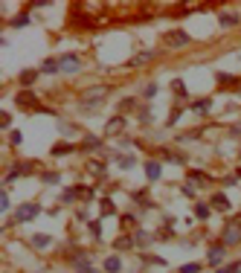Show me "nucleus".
Returning <instances> with one entry per match:
<instances>
[{"label": "nucleus", "instance_id": "f257e3e1", "mask_svg": "<svg viewBox=\"0 0 241 273\" xmlns=\"http://www.w3.org/2000/svg\"><path fill=\"white\" fill-rule=\"evenodd\" d=\"M221 244L224 247L241 244V218H230V221H227V227H224V233H221Z\"/></svg>", "mask_w": 241, "mask_h": 273}, {"label": "nucleus", "instance_id": "f03ea898", "mask_svg": "<svg viewBox=\"0 0 241 273\" xmlns=\"http://www.w3.org/2000/svg\"><path fill=\"white\" fill-rule=\"evenodd\" d=\"M96 192L90 189V186H70V189H64L61 200L64 203H73V200H93Z\"/></svg>", "mask_w": 241, "mask_h": 273}, {"label": "nucleus", "instance_id": "7ed1b4c3", "mask_svg": "<svg viewBox=\"0 0 241 273\" xmlns=\"http://www.w3.org/2000/svg\"><path fill=\"white\" fill-rule=\"evenodd\" d=\"M38 212H41V203H20L18 212H15V224H27V221H35Z\"/></svg>", "mask_w": 241, "mask_h": 273}, {"label": "nucleus", "instance_id": "20e7f679", "mask_svg": "<svg viewBox=\"0 0 241 273\" xmlns=\"http://www.w3.org/2000/svg\"><path fill=\"white\" fill-rule=\"evenodd\" d=\"M107 93H111V84H96V87H87V90H81L79 99L84 102V105H93V102L105 99Z\"/></svg>", "mask_w": 241, "mask_h": 273}, {"label": "nucleus", "instance_id": "39448f33", "mask_svg": "<svg viewBox=\"0 0 241 273\" xmlns=\"http://www.w3.org/2000/svg\"><path fill=\"white\" fill-rule=\"evenodd\" d=\"M189 44H192V35H186L183 29H174V32L166 35V47H171V50H180V47H189Z\"/></svg>", "mask_w": 241, "mask_h": 273}, {"label": "nucleus", "instance_id": "423d86ee", "mask_svg": "<svg viewBox=\"0 0 241 273\" xmlns=\"http://www.w3.org/2000/svg\"><path fill=\"white\" fill-rule=\"evenodd\" d=\"M73 270L76 273H93V264H90L84 250H76V256H73Z\"/></svg>", "mask_w": 241, "mask_h": 273}, {"label": "nucleus", "instance_id": "0eeeda50", "mask_svg": "<svg viewBox=\"0 0 241 273\" xmlns=\"http://www.w3.org/2000/svg\"><path fill=\"white\" fill-rule=\"evenodd\" d=\"M15 102H18L24 110H38L41 108V105H38V96L35 93H29V90H20L18 96H15Z\"/></svg>", "mask_w": 241, "mask_h": 273}, {"label": "nucleus", "instance_id": "6e6552de", "mask_svg": "<svg viewBox=\"0 0 241 273\" xmlns=\"http://www.w3.org/2000/svg\"><path fill=\"white\" fill-rule=\"evenodd\" d=\"M58 64H61V73H76V70L81 67V58L79 55H73V53H67V55L58 58Z\"/></svg>", "mask_w": 241, "mask_h": 273}, {"label": "nucleus", "instance_id": "1a4fd4ad", "mask_svg": "<svg viewBox=\"0 0 241 273\" xmlns=\"http://www.w3.org/2000/svg\"><path fill=\"white\" fill-rule=\"evenodd\" d=\"M224 250H227L224 244H212V247H209V253H206V262L212 264V267H218L221 259H224Z\"/></svg>", "mask_w": 241, "mask_h": 273}, {"label": "nucleus", "instance_id": "9d476101", "mask_svg": "<svg viewBox=\"0 0 241 273\" xmlns=\"http://www.w3.org/2000/svg\"><path fill=\"white\" fill-rule=\"evenodd\" d=\"M81 151H102V140L93 134H84L81 136Z\"/></svg>", "mask_w": 241, "mask_h": 273}, {"label": "nucleus", "instance_id": "9b49d317", "mask_svg": "<svg viewBox=\"0 0 241 273\" xmlns=\"http://www.w3.org/2000/svg\"><path fill=\"white\" fill-rule=\"evenodd\" d=\"M122 128H125V117H114V119H107V125H105V134H119V131H122Z\"/></svg>", "mask_w": 241, "mask_h": 273}, {"label": "nucleus", "instance_id": "f8f14e48", "mask_svg": "<svg viewBox=\"0 0 241 273\" xmlns=\"http://www.w3.org/2000/svg\"><path fill=\"white\" fill-rule=\"evenodd\" d=\"M157 236H151V233H143V230H137L134 233V247H151V241Z\"/></svg>", "mask_w": 241, "mask_h": 273}, {"label": "nucleus", "instance_id": "ddd939ff", "mask_svg": "<svg viewBox=\"0 0 241 273\" xmlns=\"http://www.w3.org/2000/svg\"><path fill=\"white\" fill-rule=\"evenodd\" d=\"M84 169H87V172L93 174L96 180H105V172H107V169H105V163H96V160H90V163L84 166Z\"/></svg>", "mask_w": 241, "mask_h": 273}, {"label": "nucleus", "instance_id": "4468645a", "mask_svg": "<svg viewBox=\"0 0 241 273\" xmlns=\"http://www.w3.org/2000/svg\"><path fill=\"white\" fill-rule=\"evenodd\" d=\"M160 160H166V163H178V166L186 163V157H183V154H174V151H169V148H160Z\"/></svg>", "mask_w": 241, "mask_h": 273}, {"label": "nucleus", "instance_id": "2eb2a0df", "mask_svg": "<svg viewBox=\"0 0 241 273\" xmlns=\"http://www.w3.org/2000/svg\"><path fill=\"white\" fill-rule=\"evenodd\" d=\"M186 177H189V183H195V186H209V183H212L204 172H198V169H192V172H189Z\"/></svg>", "mask_w": 241, "mask_h": 273}, {"label": "nucleus", "instance_id": "dca6fc26", "mask_svg": "<svg viewBox=\"0 0 241 273\" xmlns=\"http://www.w3.org/2000/svg\"><path fill=\"white\" fill-rule=\"evenodd\" d=\"M215 82L221 87H235L238 84V76H230V73H215Z\"/></svg>", "mask_w": 241, "mask_h": 273}, {"label": "nucleus", "instance_id": "f3484780", "mask_svg": "<svg viewBox=\"0 0 241 273\" xmlns=\"http://www.w3.org/2000/svg\"><path fill=\"white\" fill-rule=\"evenodd\" d=\"M145 177H148V180H160V163H157V160H148V163H145Z\"/></svg>", "mask_w": 241, "mask_h": 273}, {"label": "nucleus", "instance_id": "a211bd4d", "mask_svg": "<svg viewBox=\"0 0 241 273\" xmlns=\"http://www.w3.org/2000/svg\"><path fill=\"white\" fill-rule=\"evenodd\" d=\"M218 20H221L224 29H227V27H238V15H235V12H221Z\"/></svg>", "mask_w": 241, "mask_h": 273}, {"label": "nucleus", "instance_id": "6ab92c4d", "mask_svg": "<svg viewBox=\"0 0 241 273\" xmlns=\"http://www.w3.org/2000/svg\"><path fill=\"white\" fill-rule=\"evenodd\" d=\"M212 207L218 212H230V200H227V195H224V192H218V195L212 198Z\"/></svg>", "mask_w": 241, "mask_h": 273}, {"label": "nucleus", "instance_id": "aec40b11", "mask_svg": "<svg viewBox=\"0 0 241 273\" xmlns=\"http://www.w3.org/2000/svg\"><path fill=\"white\" fill-rule=\"evenodd\" d=\"M50 244H53V238H50V236H44V233H38V236H32V247H35V250H47Z\"/></svg>", "mask_w": 241, "mask_h": 273}, {"label": "nucleus", "instance_id": "412c9836", "mask_svg": "<svg viewBox=\"0 0 241 273\" xmlns=\"http://www.w3.org/2000/svg\"><path fill=\"white\" fill-rule=\"evenodd\" d=\"M35 79H38V70H24V73L18 76V82L24 84V87H32V84H35Z\"/></svg>", "mask_w": 241, "mask_h": 273}, {"label": "nucleus", "instance_id": "4be33fe9", "mask_svg": "<svg viewBox=\"0 0 241 273\" xmlns=\"http://www.w3.org/2000/svg\"><path fill=\"white\" fill-rule=\"evenodd\" d=\"M148 198H151V195H148V189H137V192H134V200H137V203H140V207H148V210H151L154 203H151Z\"/></svg>", "mask_w": 241, "mask_h": 273}, {"label": "nucleus", "instance_id": "5701e85b", "mask_svg": "<svg viewBox=\"0 0 241 273\" xmlns=\"http://www.w3.org/2000/svg\"><path fill=\"white\" fill-rule=\"evenodd\" d=\"M134 247V236H119L114 241V250H131Z\"/></svg>", "mask_w": 241, "mask_h": 273}, {"label": "nucleus", "instance_id": "b1692460", "mask_svg": "<svg viewBox=\"0 0 241 273\" xmlns=\"http://www.w3.org/2000/svg\"><path fill=\"white\" fill-rule=\"evenodd\" d=\"M70 151H76V146H73V143H55V146H53V154L55 157H64V154H70Z\"/></svg>", "mask_w": 241, "mask_h": 273}, {"label": "nucleus", "instance_id": "393cba45", "mask_svg": "<svg viewBox=\"0 0 241 273\" xmlns=\"http://www.w3.org/2000/svg\"><path fill=\"white\" fill-rule=\"evenodd\" d=\"M154 58V50H145V53H137L134 61H131V67H140V64H148Z\"/></svg>", "mask_w": 241, "mask_h": 273}, {"label": "nucleus", "instance_id": "a878e982", "mask_svg": "<svg viewBox=\"0 0 241 273\" xmlns=\"http://www.w3.org/2000/svg\"><path fill=\"white\" fill-rule=\"evenodd\" d=\"M41 183L55 186V183H61V174H58V172H41Z\"/></svg>", "mask_w": 241, "mask_h": 273}, {"label": "nucleus", "instance_id": "bb28decb", "mask_svg": "<svg viewBox=\"0 0 241 273\" xmlns=\"http://www.w3.org/2000/svg\"><path fill=\"white\" fill-rule=\"evenodd\" d=\"M105 270H107V273H119V270H122L119 256H111V259H107V262H105Z\"/></svg>", "mask_w": 241, "mask_h": 273}, {"label": "nucleus", "instance_id": "cd10ccee", "mask_svg": "<svg viewBox=\"0 0 241 273\" xmlns=\"http://www.w3.org/2000/svg\"><path fill=\"white\" fill-rule=\"evenodd\" d=\"M41 70H44V73H58V70H61V64L55 61V58H47V61L41 64Z\"/></svg>", "mask_w": 241, "mask_h": 273}, {"label": "nucleus", "instance_id": "c85d7f7f", "mask_svg": "<svg viewBox=\"0 0 241 273\" xmlns=\"http://www.w3.org/2000/svg\"><path fill=\"white\" fill-rule=\"evenodd\" d=\"M209 105H212V99H195V102H192V110L206 113V110H209Z\"/></svg>", "mask_w": 241, "mask_h": 273}, {"label": "nucleus", "instance_id": "c756f323", "mask_svg": "<svg viewBox=\"0 0 241 273\" xmlns=\"http://www.w3.org/2000/svg\"><path fill=\"white\" fill-rule=\"evenodd\" d=\"M116 163H119V169H125V172H128V169H134L137 160H134L131 154H128V157H116Z\"/></svg>", "mask_w": 241, "mask_h": 273}, {"label": "nucleus", "instance_id": "7c9ffc66", "mask_svg": "<svg viewBox=\"0 0 241 273\" xmlns=\"http://www.w3.org/2000/svg\"><path fill=\"white\" fill-rule=\"evenodd\" d=\"M87 230H90V236H93V238H102V224H99V218L87 221Z\"/></svg>", "mask_w": 241, "mask_h": 273}, {"label": "nucleus", "instance_id": "2f4dec72", "mask_svg": "<svg viewBox=\"0 0 241 273\" xmlns=\"http://www.w3.org/2000/svg\"><path fill=\"white\" fill-rule=\"evenodd\" d=\"M171 90H174V96H180V99H183V96H186V84L180 82V79H174V82H171Z\"/></svg>", "mask_w": 241, "mask_h": 273}, {"label": "nucleus", "instance_id": "473e14b6", "mask_svg": "<svg viewBox=\"0 0 241 273\" xmlns=\"http://www.w3.org/2000/svg\"><path fill=\"white\" fill-rule=\"evenodd\" d=\"M116 207H114V200L111 198H102V215H114Z\"/></svg>", "mask_w": 241, "mask_h": 273}, {"label": "nucleus", "instance_id": "72a5a7b5", "mask_svg": "<svg viewBox=\"0 0 241 273\" xmlns=\"http://www.w3.org/2000/svg\"><path fill=\"white\" fill-rule=\"evenodd\" d=\"M195 215L201 221H206V218H209V207H206V203H195Z\"/></svg>", "mask_w": 241, "mask_h": 273}, {"label": "nucleus", "instance_id": "f704fd0d", "mask_svg": "<svg viewBox=\"0 0 241 273\" xmlns=\"http://www.w3.org/2000/svg\"><path fill=\"white\" fill-rule=\"evenodd\" d=\"M29 24V12H24V15H18V18H12V27H27Z\"/></svg>", "mask_w": 241, "mask_h": 273}, {"label": "nucleus", "instance_id": "c9c22d12", "mask_svg": "<svg viewBox=\"0 0 241 273\" xmlns=\"http://www.w3.org/2000/svg\"><path fill=\"white\" fill-rule=\"evenodd\" d=\"M180 273H201V264L189 262V264H183V267H180Z\"/></svg>", "mask_w": 241, "mask_h": 273}, {"label": "nucleus", "instance_id": "e433bc0d", "mask_svg": "<svg viewBox=\"0 0 241 273\" xmlns=\"http://www.w3.org/2000/svg\"><path fill=\"white\" fill-rule=\"evenodd\" d=\"M134 105H137L134 99H122L119 102V117H122V110H134Z\"/></svg>", "mask_w": 241, "mask_h": 273}, {"label": "nucleus", "instance_id": "4c0bfd02", "mask_svg": "<svg viewBox=\"0 0 241 273\" xmlns=\"http://www.w3.org/2000/svg\"><path fill=\"white\" fill-rule=\"evenodd\" d=\"M140 122H143V125L151 122V108H140Z\"/></svg>", "mask_w": 241, "mask_h": 273}, {"label": "nucleus", "instance_id": "58836bf2", "mask_svg": "<svg viewBox=\"0 0 241 273\" xmlns=\"http://www.w3.org/2000/svg\"><path fill=\"white\" fill-rule=\"evenodd\" d=\"M61 134L67 136V140H70V136H79V131H76L73 125H61Z\"/></svg>", "mask_w": 241, "mask_h": 273}, {"label": "nucleus", "instance_id": "ea45409f", "mask_svg": "<svg viewBox=\"0 0 241 273\" xmlns=\"http://www.w3.org/2000/svg\"><path fill=\"white\" fill-rule=\"evenodd\" d=\"M9 207H12V203H9V195H6V189H3V195H0V210L6 212Z\"/></svg>", "mask_w": 241, "mask_h": 273}, {"label": "nucleus", "instance_id": "a19ab883", "mask_svg": "<svg viewBox=\"0 0 241 273\" xmlns=\"http://www.w3.org/2000/svg\"><path fill=\"white\" fill-rule=\"evenodd\" d=\"M180 113H183L180 108H174V110H171V113H169V125H174V122H178V119H180Z\"/></svg>", "mask_w": 241, "mask_h": 273}, {"label": "nucleus", "instance_id": "79ce46f5", "mask_svg": "<svg viewBox=\"0 0 241 273\" xmlns=\"http://www.w3.org/2000/svg\"><path fill=\"white\" fill-rule=\"evenodd\" d=\"M12 125V117L9 113H3V117H0V128H3V131H6V128Z\"/></svg>", "mask_w": 241, "mask_h": 273}, {"label": "nucleus", "instance_id": "37998d69", "mask_svg": "<svg viewBox=\"0 0 241 273\" xmlns=\"http://www.w3.org/2000/svg\"><path fill=\"white\" fill-rule=\"evenodd\" d=\"M119 221H122V227H134V215H122V218H119Z\"/></svg>", "mask_w": 241, "mask_h": 273}, {"label": "nucleus", "instance_id": "c03bdc74", "mask_svg": "<svg viewBox=\"0 0 241 273\" xmlns=\"http://www.w3.org/2000/svg\"><path fill=\"white\" fill-rule=\"evenodd\" d=\"M9 140H12V146H20V131H12Z\"/></svg>", "mask_w": 241, "mask_h": 273}, {"label": "nucleus", "instance_id": "a18cd8bd", "mask_svg": "<svg viewBox=\"0 0 241 273\" xmlns=\"http://www.w3.org/2000/svg\"><path fill=\"white\" fill-rule=\"evenodd\" d=\"M154 93H157V84H148V87H145V99H151Z\"/></svg>", "mask_w": 241, "mask_h": 273}, {"label": "nucleus", "instance_id": "49530a36", "mask_svg": "<svg viewBox=\"0 0 241 273\" xmlns=\"http://www.w3.org/2000/svg\"><path fill=\"white\" fill-rule=\"evenodd\" d=\"M183 198H195V189H192V186H183Z\"/></svg>", "mask_w": 241, "mask_h": 273}, {"label": "nucleus", "instance_id": "de8ad7c7", "mask_svg": "<svg viewBox=\"0 0 241 273\" xmlns=\"http://www.w3.org/2000/svg\"><path fill=\"white\" fill-rule=\"evenodd\" d=\"M230 270H232V273H241V262H232V264H230Z\"/></svg>", "mask_w": 241, "mask_h": 273}, {"label": "nucleus", "instance_id": "09e8293b", "mask_svg": "<svg viewBox=\"0 0 241 273\" xmlns=\"http://www.w3.org/2000/svg\"><path fill=\"white\" fill-rule=\"evenodd\" d=\"M215 273H232V270H230V267H227V270H215Z\"/></svg>", "mask_w": 241, "mask_h": 273}, {"label": "nucleus", "instance_id": "8fccbe9b", "mask_svg": "<svg viewBox=\"0 0 241 273\" xmlns=\"http://www.w3.org/2000/svg\"><path fill=\"white\" fill-rule=\"evenodd\" d=\"M235 174H238V177H241V169H238V172H235Z\"/></svg>", "mask_w": 241, "mask_h": 273}, {"label": "nucleus", "instance_id": "3c124183", "mask_svg": "<svg viewBox=\"0 0 241 273\" xmlns=\"http://www.w3.org/2000/svg\"><path fill=\"white\" fill-rule=\"evenodd\" d=\"M38 273H44V270H38Z\"/></svg>", "mask_w": 241, "mask_h": 273}]
</instances>
